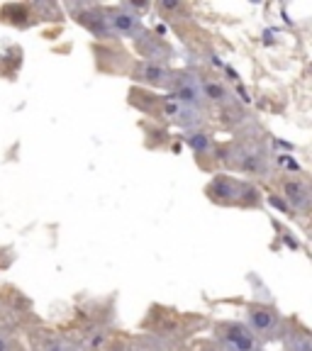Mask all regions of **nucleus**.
I'll return each mask as SVG.
<instances>
[{
    "label": "nucleus",
    "instance_id": "1",
    "mask_svg": "<svg viewBox=\"0 0 312 351\" xmlns=\"http://www.w3.org/2000/svg\"><path fill=\"white\" fill-rule=\"evenodd\" d=\"M244 324L249 327L254 337H256L261 344L271 339H280L285 327V317L278 313V307L274 302H244Z\"/></svg>",
    "mask_w": 312,
    "mask_h": 351
},
{
    "label": "nucleus",
    "instance_id": "2",
    "mask_svg": "<svg viewBox=\"0 0 312 351\" xmlns=\"http://www.w3.org/2000/svg\"><path fill=\"white\" fill-rule=\"evenodd\" d=\"M213 341L222 351H263V344L249 332L247 324L237 319H215Z\"/></svg>",
    "mask_w": 312,
    "mask_h": 351
},
{
    "label": "nucleus",
    "instance_id": "3",
    "mask_svg": "<svg viewBox=\"0 0 312 351\" xmlns=\"http://www.w3.org/2000/svg\"><path fill=\"white\" fill-rule=\"evenodd\" d=\"M276 188H278V197L285 203V208L291 213L307 215L310 213V200L312 191L310 183L302 173H280L276 178Z\"/></svg>",
    "mask_w": 312,
    "mask_h": 351
},
{
    "label": "nucleus",
    "instance_id": "4",
    "mask_svg": "<svg viewBox=\"0 0 312 351\" xmlns=\"http://www.w3.org/2000/svg\"><path fill=\"white\" fill-rule=\"evenodd\" d=\"M173 69H169L166 64H159V61H144V59H134L130 66V73L127 76L134 83H139V88H147V90H159V93H166L173 81Z\"/></svg>",
    "mask_w": 312,
    "mask_h": 351
},
{
    "label": "nucleus",
    "instance_id": "5",
    "mask_svg": "<svg viewBox=\"0 0 312 351\" xmlns=\"http://www.w3.org/2000/svg\"><path fill=\"white\" fill-rule=\"evenodd\" d=\"M241 186H244V178H237L235 173L217 171V173H213V178L208 181V186H205V195H208L210 203L219 205V208H237L239 210Z\"/></svg>",
    "mask_w": 312,
    "mask_h": 351
},
{
    "label": "nucleus",
    "instance_id": "6",
    "mask_svg": "<svg viewBox=\"0 0 312 351\" xmlns=\"http://www.w3.org/2000/svg\"><path fill=\"white\" fill-rule=\"evenodd\" d=\"M164 95H169L171 100H176L178 105L188 110H195L203 115L205 110V100H203V93H200V83H197V76L193 73H186V71H176L173 73V81H171L169 90Z\"/></svg>",
    "mask_w": 312,
    "mask_h": 351
},
{
    "label": "nucleus",
    "instance_id": "7",
    "mask_svg": "<svg viewBox=\"0 0 312 351\" xmlns=\"http://www.w3.org/2000/svg\"><path fill=\"white\" fill-rule=\"evenodd\" d=\"M105 20H108V27L112 32V37H134L144 32L142 27V17L137 12H132L127 5H105Z\"/></svg>",
    "mask_w": 312,
    "mask_h": 351
},
{
    "label": "nucleus",
    "instance_id": "8",
    "mask_svg": "<svg viewBox=\"0 0 312 351\" xmlns=\"http://www.w3.org/2000/svg\"><path fill=\"white\" fill-rule=\"evenodd\" d=\"M200 83V93H203L205 105H215V108H232L235 105V95H232L230 86L215 73H200L197 76Z\"/></svg>",
    "mask_w": 312,
    "mask_h": 351
},
{
    "label": "nucleus",
    "instance_id": "9",
    "mask_svg": "<svg viewBox=\"0 0 312 351\" xmlns=\"http://www.w3.org/2000/svg\"><path fill=\"white\" fill-rule=\"evenodd\" d=\"M130 105H134L139 112L154 117V120H166L169 95L154 93V90H147V88H132L130 90Z\"/></svg>",
    "mask_w": 312,
    "mask_h": 351
},
{
    "label": "nucleus",
    "instance_id": "10",
    "mask_svg": "<svg viewBox=\"0 0 312 351\" xmlns=\"http://www.w3.org/2000/svg\"><path fill=\"white\" fill-rule=\"evenodd\" d=\"M76 22H81L83 27L93 34L95 39H105V42L112 39V32H110V27H108L103 8H78Z\"/></svg>",
    "mask_w": 312,
    "mask_h": 351
},
{
    "label": "nucleus",
    "instance_id": "11",
    "mask_svg": "<svg viewBox=\"0 0 312 351\" xmlns=\"http://www.w3.org/2000/svg\"><path fill=\"white\" fill-rule=\"evenodd\" d=\"M293 324H296L293 329L283 327V335H280L285 351H312V339L307 327L298 322V319H293Z\"/></svg>",
    "mask_w": 312,
    "mask_h": 351
},
{
    "label": "nucleus",
    "instance_id": "12",
    "mask_svg": "<svg viewBox=\"0 0 312 351\" xmlns=\"http://www.w3.org/2000/svg\"><path fill=\"white\" fill-rule=\"evenodd\" d=\"M32 5H20V3H10V5L0 8V22L15 25V27H27L32 25Z\"/></svg>",
    "mask_w": 312,
    "mask_h": 351
},
{
    "label": "nucleus",
    "instance_id": "13",
    "mask_svg": "<svg viewBox=\"0 0 312 351\" xmlns=\"http://www.w3.org/2000/svg\"><path fill=\"white\" fill-rule=\"evenodd\" d=\"M100 351H132V341H130V337H125V335H112L110 341Z\"/></svg>",
    "mask_w": 312,
    "mask_h": 351
},
{
    "label": "nucleus",
    "instance_id": "14",
    "mask_svg": "<svg viewBox=\"0 0 312 351\" xmlns=\"http://www.w3.org/2000/svg\"><path fill=\"white\" fill-rule=\"evenodd\" d=\"M42 351H69V349H66V344L59 337H49V339L42 344Z\"/></svg>",
    "mask_w": 312,
    "mask_h": 351
},
{
    "label": "nucleus",
    "instance_id": "15",
    "mask_svg": "<svg viewBox=\"0 0 312 351\" xmlns=\"http://www.w3.org/2000/svg\"><path fill=\"white\" fill-rule=\"evenodd\" d=\"M0 351H17L15 337L8 335V332H0Z\"/></svg>",
    "mask_w": 312,
    "mask_h": 351
},
{
    "label": "nucleus",
    "instance_id": "16",
    "mask_svg": "<svg viewBox=\"0 0 312 351\" xmlns=\"http://www.w3.org/2000/svg\"><path fill=\"white\" fill-rule=\"evenodd\" d=\"M193 351H222L213 339H205V341H195L193 344Z\"/></svg>",
    "mask_w": 312,
    "mask_h": 351
}]
</instances>
